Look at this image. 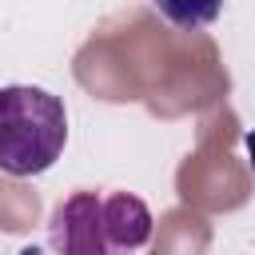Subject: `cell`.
<instances>
[{
  "label": "cell",
  "mask_w": 255,
  "mask_h": 255,
  "mask_svg": "<svg viewBox=\"0 0 255 255\" xmlns=\"http://www.w3.org/2000/svg\"><path fill=\"white\" fill-rule=\"evenodd\" d=\"M243 143H247V163H251V171H255V128L247 131V139H243Z\"/></svg>",
  "instance_id": "cell-4"
},
{
  "label": "cell",
  "mask_w": 255,
  "mask_h": 255,
  "mask_svg": "<svg viewBox=\"0 0 255 255\" xmlns=\"http://www.w3.org/2000/svg\"><path fill=\"white\" fill-rule=\"evenodd\" d=\"M147 4L179 32H199V28L215 24L223 12V0H147Z\"/></svg>",
  "instance_id": "cell-3"
},
{
  "label": "cell",
  "mask_w": 255,
  "mask_h": 255,
  "mask_svg": "<svg viewBox=\"0 0 255 255\" xmlns=\"http://www.w3.org/2000/svg\"><path fill=\"white\" fill-rule=\"evenodd\" d=\"M68 143V108L36 84L0 88V171L28 179L44 175Z\"/></svg>",
  "instance_id": "cell-2"
},
{
  "label": "cell",
  "mask_w": 255,
  "mask_h": 255,
  "mask_svg": "<svg viewBox=\"0 0 255 255\" xmlns=\"http://www.w3.org/2000/svg\"><path fill=\"white\" fill-rule=\"evenodd\" d=\"M16 255H48V251H44V247H20Z\"/></svg>",
  "instance_id": "cell-5"
},
{
  "label": "cell",
  "mask_w": 255,
  "mask_h": 255,
  "mask_svg": "<svg viewBox=\"0 0 255 255\" xmlns=\"http://www.w3.org/2000/svg\"><path fill=\"white\" fill-rule=\"evenodd\" d=\"M151 239V211L131 191H72L48 219L56 255H131Z\"/></svg>",
  "instance_id": "cell-1"
}]
</instances>
